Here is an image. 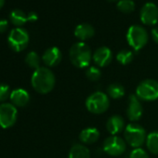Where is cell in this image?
<instances>
[{"instance_id": "cell-1", "label": "cell", "mask_w": 158, "mask_h": 158, "mask_svg": "<svg viewBox=\"0 0 158 158\" xmlns=\"http://www.w3.org/2000/svg\"><path fill=\"white\" fill-rule=\"evenodd\" d=\"M31 83L36 92L40 94H48L54 89L56 78L49 68L40 67L34 71Z\"/></svg>"}, {"instance_id": "cell-2", "label": "cell", "mask_w": 158, "mask_h": 158, "mask_svg": "<svg viewBox=\"0 0 158 158\" xmlns=\"http://www.w3.org/2000/svg\"><path fill=\"white\" fill-rule=\"evenodd\" d=\"M91 58V49L84 42H77L70 48L71 62L77 68L88 67L90 63Z\"/></svg>"}, {"instance_id": "cell-3", "label": "cell", "mask_w": 158, "mask_h": 158, "mask_svg": "<svg viewBox=\"0 0 158 158\" xmlns=\"http://www.w3.org/2000/svg\"><path fill=\"white\" fill-rule=\"evenodd\" d=\"M109 106L110 100L108 96L102 91L92 93L86 100V107L88 111L94 114H101L105 113Z\"/></svg>"}, {"instance_id": "cell-4", "label": "cell", "mask_w": 158, "mask_h": 158, "mask_svg": "<svg viewBox=\"0 0 158 158\" xmlns=\"http://www.w3.org/2000/svg\"><path fill=\"white\" fill-rule=\"evenodd\" d=\"M124 136L126 142L134 148H139L147 139L145 129L136 123H131L126 127Z\"/></svg>"}, {"instance_id": "cell-5", "label": "cell", "mask_w": 158, "mask_h": 158, "mask_svg": "<svg viewBox=\"0 0 158 158\" xmlns=\"http://www.w3.org/2000/svg\"><path fill=\"white\" fill-rule=\"evenodd\" d=\"M127 39L130 47L138 51L142 48L148 42V33L140 25H131L127 33Z\"/></svg>"}, {"instance_id": "cell-6", "label": "cell", "mask_w": 158, "mask_h": 158, "mask_svg": "<svg viewBox=\"0 0 158 158\" xmlns=\"http://www.w3.org/2000/svg\"><path fill=\"white\" fill-rule=\"evenodd\" d=\"M136 96L145 102H152L158 99V82L153 79H146L140 82L136 89Z\"/></svg>"}, {"instance_id": "cell-7", "label": "cell", "mask_w": 158, "mask_h": 158, "mask_svg": "<svg viewBox=\"0 0 158 158\" xmlns=\"http://www.w3.org/2000/svg\"><path fill=\"white\" fill-rule=\"evenodd\" d=\"M8 43L11 49L16 52L23 51L29 43V34L23 27H16L10 32Z\"/></svg>"}, {"instance_id": "cell-8", "label": "cell", "mask_w": 158, "mask_h": 158, "mask_svg": "<svg viewBox=\"0 0 158 158\" xmlns=\"http://www.w3.org/2000/svg\"><path fill=\"white\" fill-rule=\"evenodd\" d=\"M17 118L18 110L16 106L8 102L0 104V127L2 128L7 129L14 126Z\"/></svg>"}, {"instance_id": "cell-9", "label": "cell", "mask_w": 158, "mask_h": 158, "mask_svg": "<svg viewBox=\"0 0 158 158\" xmlns=\"http://www.w3.org/2000/svg\"><path fill=\"white\" fill-rule=\"evenodd\" d=\"M126 141L115 135L108 137L103 142V151L111 156H119L126 152Z\"/></svg>"}, {"instance_id": "cell-10", "label": "cell", "mask_w": 158, "mask_h": 158, "mask_svg": "<svg viewBox=\"0 0 158 158\" xmlns=\"http://www.w3.org/2000/svg\"><path fill=\"white\" fill-rule=\"evenodd\" d=\"M140 20L144 24L153 25L158 21V8L152 2H147L140 10Z\"/></svg>"}, {"instance_id": "cell-11", "label": "cell", "mask_w": 158, "mask_h": 158, "mask_svg": "<svg viewBox=\"0 0 158 158\" xmlns=\"http://www.w3.org/2000/svg\"><path fill=\"white\" fill-rule=\"evenodd\" d=\"M142 113H143V108L141 106L139 99L136 95H130L128 106L127 110V114L128 119L132 122H136L140 119V117L142 116Z\"/></svg>"}, {"instance_id": "cell-12", "label": "cell", "mask_w": 158, "mask_h": 158, "mask_svg": "<svg viewBox=\"0 0 158 158\" xmlns=\"http://www.w3.org/2000/svg\"><path fill=\"white\" fill-rule=\"evenodd\" d=\"M93 60L98 66L105 67L111 63L113 60V53L108 47H101L95 50L93 54Z\"/></svg>"}, {"instance_id": "cell-13", "label": "cell", "mask_w": 158, "mask_h": 158, "mask_svg": "<svg viewBox=\"0 0 158 158\" xmlns=\"http://www.w3.org/2000/svg\"><path fill=\"white\" fill-rule=\"evenodd\" d=\"M43 62L48 67L58 65L61 60V51L57 47L48 48L42 56Z\"/></svg>"}, {"instance_id": "cell-14", "label": "cell", "mask_w": 158, "mask_h": 158, "mask_svg": "<svg viewBox=\"0 0 158 158\" xmlns=\"http://www.w3.org/2000/svg\"><path fill=\"white\" fill-rule=\"evenodd\" d=\"M11 103L16 107H24L29 103L30 94L23 89H17L11 91L10 94Z\"/></svg>"}, {"instance_id": "cell-15", "label": "cell", "mask_w": 158, "mask_h": 158, "mask_svg": "<svg viewBox=\"0 0 158 158\" xmlns=\"http://www.w3.org/2000/svg\"><path fill=\"white\" fill-rule=\"evenodd\" d=\"M106 128L110 134L116 135L120 133L124 128H126L125 120L120 115H113L107 120Z\"/></svg>"}, {"instance_id": "cell-16", "label": "cell", "mask_w": 158, "mask_h": 158, "mask_svg": "<svg viewBox=\"0 0 158 158\" xmlns=\"http://www.w3.org/2000/svg\"><path fill=\"white\" fill-rule=\"evenodd\" d=\"M94 35H95V30L93 26L87 23L78 24L74 29V35L82 41L91 38Z\"/></svg>"}, {"instance_id": "cell-17", "label": "cell", "mask_w": 158, "mask_h": 158, "mask_svg": "<svg viewBox=\"0 0 158 158\" xmlns=\"http://www.w3.org/2000/svg\"><path fill=\"white\" fill-rule=\"evenodd\" d=\"M100 138V131L95 127H87L79 134V139L84 144H92Z\"/></svg>"}, {"instance_id": "cell-18", "label": "cell", "mask_w": 158, "mask_h": 158, "mask_svg": "<svg viewBox=\"0 0 158 158\" xmlns=\"http://www.w3.org/2000/svg\"><path fill=\"white\" fill-rule=\"evenodd\" d=\"M68 158H90V152L84 144H74L69 152Z\"/></svg>"}, {"instance_id": "cell-19", "label": "cell", "mask_w": 158, "mask_h": 158, "mask_svg": "<svg viewBox=\"0 0 158 158\" xmlns=\"http://www.w3.org/2000/svg\"><path fill=\"white\" fill-rule=\"evenodd\" d=\"M10 20L16 26H21L28 21V17L25 12L20 9H15L10 13Z\"/></svg>"}, {"instance_id": "cell-20", "label": "cell", "mask_w": 158, "mask_h": 158, "mask_svg": "<svg viewBox=\"0 0 158 158\" xmlns=\"http://www.w3.org/2000/svg\"><path fill=\"white\" fill-rule=\"evenodd\" d=\"M107 93H108L110 98H112L114 100H118V99H121L125 96L126 90L122 85L114 83V84H111L108 87Z\"/></svg>"}, {"instance_id": "cell-21", "label": "cell", "mask_w": 158, "mask_h": 158, "mask_svg": "<svg viewBox=\"0 0 158 158\" xmlns=\"http://www.w3.org/2000/svg\"><path fill=\"white\" fill-rule=\"evenodd\" d=\"M146 144L148 150L152 153L158 154V132L154 131L148 134L146 139Z\"/></svg>"}, {"instance_id": "cell-22", "label": "cell", "mask_w": 158, "mask_h": 158, "mask_svg": "<svg viewBox=\"0 0 158 158\" xmlns=\"http://www.w3.org/2000/svg\"><path fill=\"white\" fill-rule=\"evenodd\" d=\"M25 62L26 64L34 69V70H36L38 68H40V62H41V59L39 57V55L35 52V51H30L26 57H25Z\"/></svg>"}, {"instance_id": "cell-23", "label": "cell", "mask_w": 158, "mask_h": 158, "mask_svg": "<svg viewBox=\"0 0 158 158\" xmlns=\"http://www.w3.org/2000/svg\"><path fill=\"white\" fill-rule=\"evenodd\" d=\"M133 58H134L133 52L128 49H123V50L119 51L116 55V60H118V62H120L123 65H127V64L130 63L132 61Z\"/></svg>"}, {"instance_id": "cell-24", "label": "cell", "mask_w": 158, "mask_h": 158, "mask_svg": "<svg viewBox=\"0 0 158 158\" xmlns=\"http://www.w3.org/2000/svg\"><path fill=\"white\" fill-rule=\"evenodd\" d=\"M117 8L122 12L129 13L134 10L135 3L133 0H119L117 3Z\"/></svg>"}, {"instance_id": "cell-25", "label": "cell", "mask_w": 158, "mask_h": 158, "mask_svg": "<svg viewBox=\"0 0 158 158\" xmlns=\"http://www.w3.org/2000/svg\"><path fill=\"white\" fill-rule=\"evenodd\" d=\"M86 75L89 80L95 82V81H98L102 77V72L99 68L95 66H91V67H89L88 70L86 71Z\"/></svg>"}, {"instance_id": "cell-26", "label": "cell", "mask_w": 158, "mask_h": 158, "mask_svg": "<svg viewBox=\"0 0 158 158\" xmlns=\"http://www.w3.org/2000/svg\"><path fill=\"white\" fill-rule=\"evenodd\" d=\"M10 88L7 84H0V102L4 103L9 98H10Z\"/></svg>"}, {"instance_id": "cell-27", "label": "cell", "mask_w": 158, "mask_h": 158, "mask_svg": "<svg viewBox=\"0 0 158 158\" xmlns=\"http://www.w3.org/2000/svg\"><path fill=\"white\" fill-rule=\"evenodd\" d=\"M129 158H149L148 153L141 148H135L129 154Z\"/></svg>"}, {"instance_id": "cell-28", "label": "cell", "mask_w": 158, "mask_h": 158, "mask_svg": "<svg viewBox=\"0 0 158 158\" xmlns=\"http://www.w3.org/2000/svg\"><path fill=\"white\" fill-rule=\"evenodd\" d=\"M9 27V22L7 20L1 19L0 20V33L5 32Z\"/></svg>"}, {"instance_id": "cell-29", "label": "cell", "mask_w": 158, "mask_h": 158, "mask_svg": "<svg viewBox=\"0 0 158 158\" xmlns=\"http://www.w3.org/2000/svg\"><path fill=\"white\" fill-rule=\"evenodd\" d=\"M152 37L153 41L158 44V27H155L152 30Z\"/></svg>"}, {"instance_id": "cell-30", "label": "cell", "mask_w": 158, "mask_h": 158, "mask_svg": "<svg viewBox=\"0 0 158 158\" xmlns=\"http://www.w3.org/2000/svg\"><path fill=\"white\" fill-rule=\"evenodd\" d=\"M27 17H28V21H35L37 19V14L34 11H31L27 14Z\"/></svg>"}, {"instance_id": "cell-31", "label": "cell", "mask_w": 158, "mask_h": 158, "mask_svg": "<svg viewBox=\"0 0 158 158\" xmlns=\"http://www.w3.org/2000/svg\"><path fill=\"white\" fill-rule=\"evenodd\" d=\"M4 3H5V0H0V9L3 7Z\"/></svg>"}, {"instance_id": "cell-32", "label": "cell", "mask_w": 158, "mask_h": 158, "mask_svg": "<svg viewBox=\"0 0 158 158\" xmlns=\"http://www.w3.org/2000/svg\"><path fill=\"white\" fill-rule=\"evenodd\" d=\"M110 1H114V0H110Z\"/></svg>"}]
</instances>
